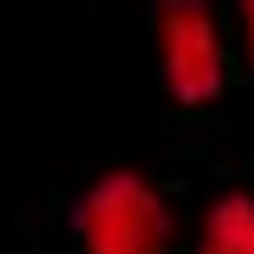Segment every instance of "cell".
<instances>
[{
    "label": "cell",
    "instance_id": "cell-2",
    "mask_svg": "<svg viewBox=\"0 0 254 254\" xmlns=\"http://www.w3.org/2000/svg\"><path fill=\"white\" fill-rule=\"evenodd\" d=\"M153 40L170 102L209 108L226 96V40L209 0H153Z\"/></svg>",
    "mask_w": 254,
    "mask_h": 254
},
{
    "label": "cell",
    "instance_id": "cell-4",
    "mask_svg": "<svg viewBox=\"0 0 254 254\" xmlns=\"http://www.w3.org/2000/svg\"><path fill=\"white\" fill-rule=\"evenodd\" d=\"M237 17H243V40H249V57H254V0H237Z\"/></svg>",
    "mask_w": 254,
    "mask_h": 254
},
{
    "label": "cell",
    "instance_id": "cell-1",
    "mask_svg": "<svg viewBox=\"0 0 254 254\" xmlns=\"http://www.w3.org/2000/svg\"><path fill=\"white\" fill-rule=\"evenodd\" d=\"M79 254H170L175 215L141 170H108L73 203Z\"/></svg>",
    "mask_w": 254,
    "mask_h": 254
},
{
    "label": "cell",
    "instance_id": "cell-3",
    "mask_svg": "<svg viewBox=\"0 0 254 254\" xmlns=\"http://www.w3.org/2000/svg\"><path fill=\"white\" fill-rule=\"evenodd\" d=\"M192 254H254V192H220L203 209Z\"/></svg>",
    "mask_w": 254,
    "mask_h": 254
}]
</instances>
